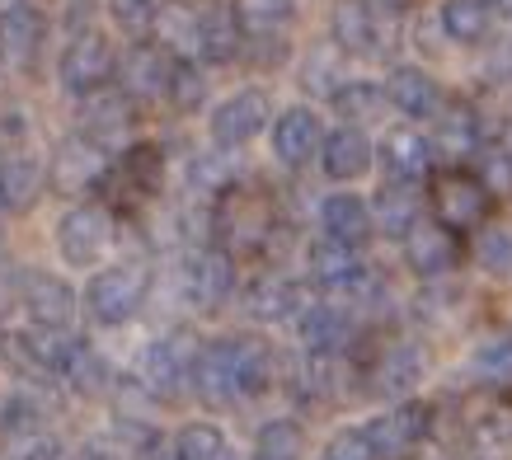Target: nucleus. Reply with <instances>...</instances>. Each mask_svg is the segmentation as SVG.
Masks as SVG:
<instances>
[{
    "instance_id": "nucleus-37",
    "label": "nucleus",
    "mask_w": 512,
    "mask_h": 460,
    "mask_svg": "<svg viewBox=\"0 0 512 460\" xmlns=\"http://www.w3.org/2000/svg\"><path fill=\"white\" fill-rule=\"evenodd\" d=\"M47 428V404L29 390H15V395L0 404V437H24V432H43Z\"/></svg>"
},
{
    "instance_id": "nucleus-46",
    "label": "nucleus",
    "mask_w": 512,
    "mask_h": 460,
    "mask_svg": "<svg viewBox=\"0 0 512 460\" xmlns=\"http://www.w3.org/2000/svg\"><path fill=\"white\" fill-rule=\"evenodd\" d=\"M170 104L179 108V113H198V108L207 104V76H202L198 62H184V57H179L174 80H170Z\"/></svg>"
},
{
    "instance_id": "nucleus-43",
    "label": "nucleus",
    "mask_w": 512,
    "mask_h": 460,
    "mask_svg": "<svg viewBox=\"0 0 512 460\" xmlns=\"http://www.w3.org/2000/svg\"><path fill=\"white\" fill-rule=\"evenodd\" d=\"M174 442H179V460H235L231 442H226L221 428H212V423H188Z\"/></svg>"
},
{
    "instance_id": "nucleus-10",
    "label": "nucleus",
    "mask_w": 512,
    "mask_h": 460,
    "mask_svg": "<svg viewBox=\"0 0 512 460\" xmlns=\"http://www.w3.org/2000/svg\"><path fill=\"white\" fill-rule=\"evenodd\" d=\"M113 188V198L127 202V198H160L165 188V151L151 146V141H137L127 146L118 160H113L109 179H104V193Z\"/></svg>"
},
{
    "instance_id": "nucleus-38",
    "label": "nucleus",
    "mask_w": 512,
    "mask_h": 460,
    "mask_svg": "<svg viewBox=\"0 0 512 460\" xmlns=\"http://www.w3.org/2000/svg\"><path fill=\"white\" fill-rule=\"evenodd\" d=\"M381 104H390L386 85H372V80H353V85H343V90L334 94V113H339L348 127L376 118V113H381Z\"/></svg>"
},
{
    "instance_id": "nucleus-23",
    "label": "nucleus",
    "mask_w": 512,
    "mask_h": 460,
    "mask_svg": "<svg viewBox=\"0 0 512 460\" xmlns=\"http://www.w3.org/2000/svg\"><path fill=\"white\" fill-rule=\"evenodd\" d=\"M245 310L249 320H287V315H296L301 320V310H306V301H301V287H296L287 273H259L254 282L245 287Z\"/></svg>"
},
{
    "instance_id": "nucleus-20",
    "label": "nucleus",
    "mask_w": 512,
    "mask_h": 460,
    "mask_svg": "<svg viewBox=\"0 0 512 460\" xmlns=\"http://www.w3.org/2000/svg\"><path fill=\"white\" fill-rule=\"evenodd\" d=\"M174 66H179V57H170L160 43H137L123 57V94L127 99H146V104L170 94Z\"/></svg>"
},
{
    "instance_id": "nucleus-16",
    "label": "nucleus",
    "mask_w": 512,
    "mask_h": 460,
    "mask_svg": "<svg viewBox=\"0 0 512 460\" xmlns=\"http://www.w3.org/2000/svg\"><path fill=\"white\" fill-rule=\"evenodd\" d=\"M423 371H428V353H423L419 343H409V338H395V343H386L372 357L367 385H372L376 395H409L423 381Z\"/></svg>"
},
{
    "instance_id": "nucleus-49",
    "label": "nucleus",
    "mask_w": 512,
    "mask_h": 460,
    "mask_svg": "<svg viewBox=\"0 0 512 460\" xmlns=\"http://www.w3.org/2000/svg\"><path fill=\"white\" fill-rule=\"evenodd\" d=\"M325 460H376L372 442H367V428H343L329 437Z\"/></svg>"
},
{
    "instance_id": "nucleus-8",
    "label": "nucleus",
    "mask_w": 512,
    "mask_h": 460,
    "mask_svg": "<svg viewBox=\"0 0 512 460\" xmlns=\"http://www.w3.org/2000/svg\"><path fill=\"white\" fill-rule=\"evenodd\" d=\"M193 362L198 353L179 348L174 338H151L137 353V381L151 399H179V390L193 385Z\"/></svg>"
},
{
    "instance_id": "nucleus-47",
    "label": "nucleus",
    "mask_w": 512,
    "mask_h": 460,
    "mask_svg": "<svg viewBox=\"0 0 512 460\" xmlns=\"http://www.w3.org/2000/svg\"><path fill=\"white\" fill-rule=\"evenodd\" d=\"M0 442H5V460H62L66 456L62 437L52 428L24 432V437H0Z\"/></svg>"
},
{
    "instance_id": "nucleus-30",
    "label": "nucleus",
    "mask_w": 512,
    "mask_h": 460,
    "mask_svg": "<svg viewBox=\"0 0 512 460\" xmlns=\"http://www.w3.org/2000/svg\"><path fill=\"white\" fill-rule=\"evenodd\" d=\"M231 15L245 33V43H273L292 24L296 0H231Z\"/></svg>"
},
{
    "instance_id": "nucleus-52",
    "label": "nucleus",
    "mask_w": 512,
    "mask_h": 460,
    "mask_svg": "<svg viewBox=\"0 0 512 460\" xmlns=\"http://www.w3.org/2000/svg\"><path fill=\"white\" fill-rule=\"evenodd\" d=\"M381 5H386V10H395V15H400V10H409L414 0H381Z\"/></svg>"
},
{
    "instance_id": "nucleus-45",
    "label": "nucleus",
    "mask_w": 512,
    "mask_h": 460,
    "mask_svg": "<svg viewBox=\"0 0 512 460\" xmlns=\"http://www.w3.org/2000/svg\"><path fill=\"white\" fill-rule=\"evenodd\" d=\"M475 179L489 188V198H512V151L508 146H480Z\"/></svg>"
},
{
    "instance_id": "nucleus-24",
    "label": "nucleus",
    "mask_w": 512,
    "mask_h": 460,
    "mask_svg": "<svg viewBox=\"0 0 512 460\" xmlns=\"http://www.w3.org/2000/svg\"><path fill=\"white\" fill-rule=\"evenodd\" d=\"M386 99L395 113L404 118H437L442 113V90H437V80L419 66H395L386 80Z\"/></svg>"
},
{
    "instance_id": "nucleus-1",
    "label": "nucleus",
    "mask_w": 512,
    "mask_h": 460,
    "mask_svg": "<svg viewBox=\"0 0 512 460\" xmlns=\"http://www.w3.org/2000/svg\"><path fill=\"white\" fill-rule=\"evenodd\" d=\"M278 235V216L273 202L259 188H240L235 184L226 198L217 202V245L226 254H264L268 240Z\"/></svg>"
},
{
    "instance_id": "nucleus-44",
    "label": "nucleus",
    "mask_w": 512,
    "mask_h": 460,
    "mask_svg": "<svg viewBox=\"0 0 512 460\" xmlns=\"http://www.w3.org/2000/svg\"><path fill=\"white\" fill-rule=\"evenodd\" d=\"M475 263L489 277H512V230L508 226H484L475 235Z\"/></svg>"
},
{
    "instance_id": "nucleus-36",
    "label": "nucleus",
    "mask_w": 512,
    "mask_h": 460,
    "mask_svg": "<svg viewBox=\"0 0 512 460\" xmlns=\"http://www.w3.org/2000/svg\"><path fill=\"white\" fill-rule=\"evenodd\" d=\"M489 5L484 0H442V29L456 43H484L489 33Z\"/></svg>"
},
{
    "instance_id": "nucleus-12",
    "label": "nucleus",
    "mask_w": 512,
    "mask_h": 460,
    "mask_svg": "<svg viewBox=\"0 0 512 460\" xmlns=\"http://www.w3.org/2000/svg\"><path fill=\"white\" fill-rule=\"evenodd\" d=\"M109 169H113L109 151H99V146H90L85 137H76V141H62V146L52 151L47 184L62 188V193H90V188H104Z\"/></svg>"
},
{
    "instance_id": "nucleus-48",
    "label": "nucleus",
    "mask_w": 512,
    "mask_h": 460,
    "mask_svg": "<svg viewBox=\"0 0 512 460\" xmlns=\"http://www.w3.org/2000/svg\"><path fill=\"white\" fill-rule=\"evenodd\" d=\"M165 15V0H113V19L127 33H151Z\"/></svg>"
},
{
    "instance_id": "nucleus-18",
    "label": "nucleus",
    "mask_w": 512,
    "mask_h": 460,
    "mask_svg": "<svg viewBox=\"0 0 512 460\" xmlns=\"http://www.w3.org/2000/svg\"><path fill=\"white\" fill-rule=\"evenodd\" d=\"M43 38H47V19L33 0L5 5V15H0V57H5V62L33 66L38 52H43Z\"/></svg>"
},
{
    "instance_id": "nucleus-22",
    "label": "nucleus",
    "mask_w": 512,
    "mask_h": 460,
    "mask_svg": "<svg viewBox=\"0 0 512 460\" xmlns=\"http://www.w3.org/2000/svg\"><path fill=\"white\" fill-rule=\"evenodd\" d=\"M273 151L287 169L311 165L315 155L325 151V132H320V118L311 108H287L278 123H273Z\"/></svg>"
},
{
    "instance_id": "nucleus-27",
    "label": "nucleus",
    "mask_w": 512,
    "mask_h": 460,
    "mask_svg": "<svg viewBox=\"0 0 512 460\" xmlns=\"http://www.w3.org/2000/svg\"><path fill=\"white\" fill-rule=\"evenodd\" d=\"M419 212H423V198H419V188L414 184H386L372 202L376 230L390 235V240H409V235L423 226Z\"/></svg>"
},
{
    "instance_id": "nucleus-39",
    "label": "nucleus",
    "mask_w": 512,
    "mask_h": 460,
    "mask_svg": "<svg viewBox=\"0 0 512 460\" xmlns=\"http://www.w3.org/2000/svg\"><path fill=\"white\" fill-rule=\"evenodd\" d=\"M475 376L489 385H512V334H489L470 357Z\"/></svg>"
},
{
    "instance_id": "nucleus-41",
    "label": "nucleus",
    "mask_w": 512,
    "mask_h": 460,
    "mask_svg": "<svg viewBox=\"0 0 512 460\" xmlns=\"http://www.w3.org/2000/svg\"><path fill=\"white\" fill-rule=\"evenodd\" d=\"M188 184L198 188V193H217V198H226V193L235 188V169H231V160H226V151L193 155V165H188Z\"/></svg>"
},
{
    "instance_id": "nucleus-3",
    "label": "nucleus",
    "mask_w": 512,
    "mask_h": 460,
    "mask_svg": "<svg viewBox=\"0 0 512 460\" xmlns=\"http://www.w3.org/2000/svg\"><path fill=\"white\" fill-rule=\"evenodd\" d=\"M240 277H235V259L221 245L212 249H193L179 268V292L198 315H217L226 301L235 296Z\"/></svg>"
},
{
    "instance_id": "nucleus-34",
    "label": "nucleus",
    "mask_w": 512,
    "mask_h": 460,
    "mask_svg": "<svg viewBox=\"0 0 512 460\" xmlns=\"http://www.w3.org/2000/svg\"><path fill=\"white\" fill-rule=\"evenodd\" d=\"M339 76H343V47L334 43V38H329V43H315L311 52H306V62H301V85L311 94L334 99V94L343 90Z\"/></svg>"
},
{
    "instance_id": "nucleus-26",
    "label": "nucleus",
    "mask_w": 512,
    "mask_h": 460,
    "mask_svg": "<svg viewBox=\"0 0 512 460\" xmlns=\"http://www.w3.org/2000/svg\"><path fill=\"white\" fill-rule=\"evenodd\" d=\"M127 123H132V99H127V94L99 90L80 108V137L90 141V146H99V151H109L113 141L127 132Z\"/></svg>"
},
{
    "instance_id": "nucleus-5",
    "label": "nucleus",
    "mask_w": 512,
    "mask_h": 460,
    "mask_svg": "<svg viewBox=\"0 0 512 460\" xmlns=\"http://www.w3.org/2000/svg\"><path fill=\"white\" fill-rule=\"evenodd\" d=\"M494 198L489 188L466 174V169H447L433 179V221L447 226L451 235H466V230H484V216H489Z\"/></svg>"
},
{
    "instance_id": "nucleus-7",
    "label": "nucleus",
    "mask_w": 512,
    "mask_h": 460,
    "mask_svg": "<svg viewBox=\"0 0 512 460\" xmlns=\"http://www.w3.org/2000/svg\"><path fill=\"white\" fill-rule=\"evenodd\" d=\"M428 432H433V409L409 399V404L367 423V442H372L376 460H414V451L428 442Z\"/></svg>"
},
{
    "instance_id": "nucleus-35",
    "label": "nucleus",
    "mask_w": 512,
    "mask_h": 460,
    "mask_svg": "<svg viewBox=\"0 0 512 460\" xmlns=\"http://www.w3.org/2000/svg\"><path fill=\"white\" fill-rule=\"evenodd\" d=\"M235 371H240V395H264L273 385V353L259 338H235Z\"/></svg>"
},
{
    "instance_id": "nucleus-17",
    "label": "nucleus",
    "mask_w": 512,
    "mask_h": 460,
    "mask_svg": "<svg viewBox=\"0 0 512 460\" xmlns=\"http://www.w3.org/2000/svg\"><path fill=\"white\" fill-rule=\"evenodd\" d=\"M296 338L306 343L311 357H343L348 343H353V315L343 306H334V301H315V306L301 310Z\"/></svg>"
},
{
    "instance_id": "nucleus-2",
    "label": "nucleus",
    "mask_w": 512,
    "mask_h": 460,
    "mask_svg": "<svg viewBox=\"0 0 512 460\" xmlns=\"http://www.w3.org/2000/svg\"><path fill=\"white\" fill-rule=\"evenodd\" d=\"M329 38L357 57H386L395 47V10L381 0H339L329 15Z\"/></svg>"
},
{
    "instance_id": "nucleus-42",
    "label": "nucleus",
    "mask_w": 512,
    "mask_h": 460,
    "mask_svg": "<svg viewBox=\"0 0 512 460\" xmlns=\"http://www.w3.org/2000/svg\"><path fill=\"white\" fill-rule=\"evenodd\" d=\"M38 184H43V174L29 155H5V207L10 212H24L38 198Z\"/></svg>"
},
{
    "instance_id": "nucleus-19",
    "label": "nucleus",
    "mask_w": 512,
    "mask_h": 460,
    "mask_svg": "<svg viewBox=\"0 0 512 460\" xmlns=\"http://www.w3.org/2000/svg\"><path fill=\"white\" fill-rule=\"evenodd\" d=\"M57 376H62L76 395H85V399H94V395H109L113 390V371H109V362H104V353L94 348L90 338H80V334H71V338H62V353H57Z\"/></svg>"
},
{
    "instance_id": "nucleus-53",
    "label": "nucleus",
    "mask_w": 512,
    "mask_h": 460,
    "mask_svg": "<svg viewBox=\"0 0 512 460\" xmlns=\"http://www.w3.org/2000/svg\"><path fill=\"white\" fill-rule=\"evenodd\" d=\"M0 207H5V155H0Z\"/></svg>"
},
{
    "instance_id": "nucleus-15",
    "label": "nucleus",
    "mask_w": 512,
    "mask_h": 460,
    "mask_svg": "<svg viewBox=\"0 0 512 460\" xmlns=\"http://www.w3.org/2000/svg\"><path fill=\"white\" fill-rule=\"evenodd\" d=\"M404 263H409V273L423 277V282H442V277H451L456 263H461V240H456L447 226L423 221V226L404 240Z\"/></svg>"
},
{
    "instance_id": "nucleus-21",
    "label": "nucleus",
    "mask_w": 512,
    "mask_h": 460,
    "mask_svg": "<svg viewBox=\"0 0 512 460\" xmlns=\"http://www.w3.org/2000/svg\"><path fill=\"white\" fill-rule=\"evenodd\" d=\"M433 141L414 132V127H390L381 141V165H386L390 184H414L419 188L433 174Z\"/></svg>"
},
{
    "instance_id": "nucleus-13",
    "label": "nucleus",
    "mask_w": 512,
    "mask_h": 460,
    "mask_svg": "<svg viewBox=\"0 0 512 460\" xmlns=\"http://www.w3.org/2000/svg\"><path fill=\"white\" fill-rule=\"evenodd\" d=\"M19 306L38 329H66L76 315V292L57 273H24L19 277Z\"/></svg>"
},
{
    "instance_id": "nucleus-32",
    "label": "nucleus",
    "mask_w": 512,
    "mask_h": 460,
    "mask_svg": "<svg viewBox=\"0 0 512 460\" xmlns=\"http://www.w3.org/2000/svg\"><path fill=\"white\" fill-rule=\"evenodd\" d=\"M362 268H367V263L357 259V249L339 245V240H315L311 245V282L320 292L339 296L348 282L362 277Z\"/></svg>"
},
{
    "instance_id": "nucleus-11",
    "label": "nucleus",
    "mask_w": 512,
    "mask_h": 460,
    "mask_svg": "<svg viewBox=\"0 0 512 460\" xmlns=\"http://www.w3.org/2000/svg\"><path fill=\"white\" fill-rule=\"evenodd\" d=\"M193 395L207 409H226L240 399V371H235V338H212L198 348L193 362Z\"/></svg>"
},
{
    "instance_id": "nucleus-25",
    "label": "nucleus",
    "mask_w": 512,
    "mask_h": 460,
    "mask_svg": "<svg viewBox=\"0 0 512 460\" xmlns=\"http://www.w3.org/2000/svg\"><path fill=\"white\" fill-rule=\"evenodd\" d=\"M57 353H62V338L29 334V329H0V357L19 376H57Z\"/></svg>"
},
{
    "instance_id": "nucleus-40",
    "label": "nucleus",
    "mask_w": 512,
    "mask_h": 460,
    "mask_svg": "<svg viewBox=\"0 0 512 460\" xmlns=\"http://www.w3.org/2000/svg\"><path fill=\"white\" fill-rule=\"evenodd\" d=\"M301 428L292 418H273L259 428V442H254V460H301Z\"/></svg>"
},
{
    "instance_id": "nucleus-9",
    "label": "nucleus",
    "mask_w": 512,
    "mask_h": 460,
    "mask_svg": "<svg viewBox=\"0 0 512 460\" xmlns=\"http://www.w3.org/2000/svg\"><path fill=\"white\" fill-rule=\"evenodd\" d=\"M118 62H113V47L99 38V33H76L62 52V90L90 99L113 80Z\"/></svg>"
},
{
    "instance_id": "nucleus-6",
    "label": "nucleus",
    "mask_w": 512,
    "mask_h": 460,
    "mask_svg": "<svg viewBox=\"0 0 512 460\" xmlns=\"http://www.w3.org/2000/svg\"><path fill=\"white\" fill-rule=\"evenodd\" d=\"M113 245V212L99 202H80L57 221V254L71 268H90L104 259V249Z\"/></svg>"
},
{
    "instance_id": "nucleus-54",
    "label": "nucleus",
    "mask_w": 512,
    "mask_h": 460,
    "mask_svg": "<svg viewBox=\"0 0 512 460\" xmlns=\"http://www.w3.org/2000/svg\"><path fill=\"white\" fill-rule=\"evenodd\" d=\"M508 62H512V52H508Z\"/></svg>"
},
{
    "instance_id": "nucleus-4",
    "label": "nucleus",
    "mask_w": 512,
    "mask_h": 460,
    "mask_svg": "<svg viewBox=\"0 0 512 460\" xmlns=\"http://www.w3.org/2000/svg\"><path fill=\"white\" fill-rule=\"evenodd\" d=\"M146 292H151V282L141 268L132 263H118V268H104V273L90 277V287H85V310H90L94 324H104V329H118L146 306Z\"/></svg>"
},
{
    "instance_id": "nucleus-31",
    "label": "nucleus",
    "mask_w": 512,
    "mask_h": 460,
    "mask_svg": "<svg viewBox=\"0 0 512 460\" xmlns=\"http://www.w3.org/2000/svg\"><path fill=\"white\" fill-rule=\"evenodd\" d=\"M320 165H325V174L334 179V184H348V179H357V174H367V165H372V141L362 137L357 127H334V132L325 137Z\"/></svg>"
},
{
    "instance_id": "nucleus-33",
    "label": "nucleus",
    "mask_w": 512,
    "mask_h": 460,
    "mask_svg": "<svg viewBox=\"0 0 512 460\" xmlns=\"http://www.w3.org/2000/svg\"><path fill=\"white\" fill-rule=\"evenodd\" d=\"M240 47H245V33H240V24H235L231 10H207V15L198 19V52L202 62L212 66H226L240 57Z\"/></svg>"
},
{
    "instance_id": "nucleus-28",
    "label": "nucleus",
    "mask_w": 512,
    "mask_h": 460,
    "mask_svg": "<svg viewBox=\"0 0 512 460\" xmlns=\"http://www.w3.org/2000/svg\"><path fill=\"white\" fill-rule=\"evenodd\" d=\"M480 113L470 104H447L437 113L433 127V151L442 160H466V155H480Z\"/></svg>"
},
{
    "instance_id": "nucleus-14",
    "label": "nucleus",
    "mask_w": 512,
    "mask_h": 460,
    "mask_svg": "<svg viewBox=\"0 0 512 460\" xmlns=\"http://www.w3.org/2000/svg\"><path fill=\"white\" fill-rule=\"evenodd\" d=\"M264 123H268V94L240 90L212 108V141H217V151H235V146H245V141L259 137Z\"/></svg>"
},
{
    "instance_id": "nucleus-29",
    "label": "nucleus",
    "mask_w": 512,
    "mask_h": 460,
    "mask_svg": "<svg viewBox=\"0 0 512 460\" xmlns=\"http://www.w3.org/2000/svg\"><path fill=\"white\" fill-rule=\"evenodd\" d=\"M320 226H325V240H339V245L357 249L367 235H372V207L353 193H334V198L320 202Z\"/></svg>"
},
{
    "instance_id": "nucleus-51",
    "label": "nucleus",
    "mask_w": 512,
    "mask_h": 460,
    "mask_svg": "<svg viewBox=\"0 0 512 460\" xmlns=\"http://www.w3.org/2000/svg\"><path fill=\"white\" fill-rule=\"evenodd\" d=\"M489 5V15H503V19H512V0H484Z\"/></svg>"
},
{
    "instance_id": "nucleus-50",
    "label": "nucleus",
    "mask_w": 512,
    "mask_h": 460,
    "mask_svg": "<svg viewBox=\"0 0 512 460\" xmlns=\"http://www.w3.org/2000/svg\"><path fill=\"white\" fill-rule=\"evenodd\" d=\"M132 460H179V442L156 428H146L137 437V446H132Z\"/></svg>"
}]
</instances>
